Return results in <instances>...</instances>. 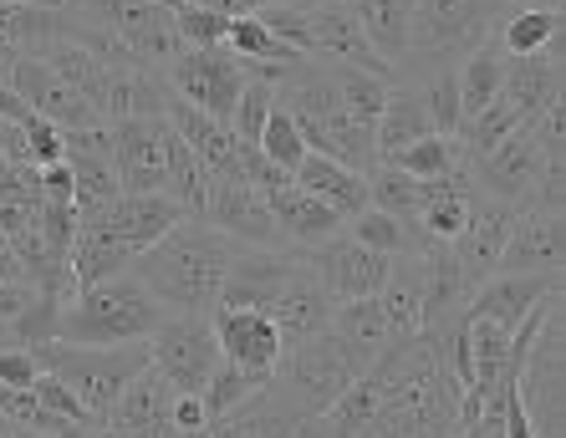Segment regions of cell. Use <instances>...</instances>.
<instances>
[{"label":"cell","instance_id":"46","mask_svg":"<svg viewBox=\"0 0 566 438\" xmlns=\"http://www.w3.org/2000/svg\"><path fill=\"white\" fill-rule=\"evenodd\" d=\"M31 393H36V398H41V408H46V413H56L62 424H77V428H87V424H93V418H87V408H82V403H77V393H72V387H66V383H56L52 372H41L36 383H31Z\"/></svg>","mask_w":566,"mask_h":438},{"label":"cell","instance_id":"53","mask_svg":"<svg viewBox=\"0 0 566 438\" xmlns=\"http://www.w3.org/2000/svg\"><path fill=\"white\" fill-rule=\"evenodd\" d=\"M31 118V107L15 97L11 82H0V122H27Z\"/></svg>","mask_w":566,"mask_h":438},{"label":"cell","instance_id":"34","mask_svg":"<svg viewBox=\"0 0 566 438\" xmlns=\"http://www.w3.org/2000/svg\"><path fill=\"white\" fill-rule=\"evenodd\" d=\"M41 62L56 72V77L72 87L77 97H87V103L103 113V93H107V77H113V67H107L103 56L93 52V46H82V41H52L46 52H41Z\"/></svg>","mask_w":566,"mask_h":438},{"label":"cell","instance_id":"47","mask_svg":"<svg viewBox=\"0 0 566 438\" xmlns=\"http://www.w3.org/2000/svg\"><path fill=\"white\" fill-rule=\"evenodd\" d=\"M526 128H531V138H536L541 159H546V163H566V107L562 103H552L546 113H536Z\"/></svg>","mask_w":566,"mask_h":438},{"label":"cell","instance_id":"15","mask_svg":"<svg viewBox=\"0 0 566 438\" xmlns=\"http://www.w3.org/2000/svg\"><path fill=\"white\" fill-rule=\"evenodd\" d=\"M62 159L72 169V210H77V220L103 214L123 194L118 169H113V148H107V128L62 133Z\"/></svg>","mask_w":566,"mask_h":438},{"label":"cell","instance_id":"52","mask_svg":"<svg viewBox=\"0 0 566 438\" xmlns=\"http://www.w3.org/2000/svg\"><path fill=\"white\" fill-rule=\"evenodd\" d=\"M41 194H46V204H72V169H66V159L41 169Z\"/></svg>","mask_w":566,"mask_h":438},{"label":"cell","instance_id":"26","mask_svg":"<svg viewBox=\"0 0 566 438\" xmlns=\"http://www.w3.org/2000/svg\"><path fill=\"white\" fill-rule=\"evenodd\" d=\"M353 11L357 31L368 36V46L378 52V62L388 72L409 56V31H413V6L419 0H343Z\"/></svg>","mask_w":566,"mask_h":438},{"label":"cell","instance_id":"23","mask_svg":"<svg viewBox=\"0 0 566 438\" xmlns=\"http://www.w3.org/2000/svg\"><path fill=\"white\" fill-rule=\"evenodd\" d=\"M265 210H271V220H276L281 245L296 250V255L327 245L332 235H343V220H337L322 200H312L306 189H296V179L281 184V189H271V194H265Z\"/></svg>","mask_w":566,"mask_h":438},{"label":"cell","instance_id":"48","mask_svg":"<svg viewBox=\"0 0 566 438\" xmlns=\"http://www.w3.org/2000/svg\"><path fill=\"white\" fill-rule=\"evenodd\" d=\"M27 148H31V169H52V163H62V128H52L46 118H36L31 113L27 122Z\"/></svg>","mask_w":566,"mask_h":438},{"label":"cell","instance_id":"19","mask_svg":"<svg viewBox=\"0 0 566 438\" xmlns=\"http://www.w3.org/2000/svg\"><path fill=\"white\" fill-rule=\"evenodd\" d=\"M562 82H566V36H556L536 56H505L501 97L521 113V122H531L536 113L562 103Z\"/></svg>","mask_w":566,"mask_h":438},{"label":"cell","instance_id":"43","mask_svg":"<svg viewBox=\"0 0 566 438\" xmlns=\"http://www.w3.org/2000/svg\"><path fill=\"white\" fill-rule=\"evenodd\" d=\"M255 393H261V383H251L240 367H230V362H220L214 367V377L205 383V393H199V403H205V418H224V413H235L240 403H251Z\"/></svg>","mask_w":566,"mask_h":438},{"label":"cell","instance_id":"32","mask_svg":"<svg viewBox=\"0 0 566 438\" xmlns=\"http://www.w3.org/2000/svg\"><path fill=\"white\" fill-rule=\"evenodd\" d=\"M128 266H133V250L118 235H107L103 225H77V239H72V291L123 276Z\"/></svg>","mask_w":566,"mask_h":438},{"label":"cell","instance_id":"14","mask_svg":"<svg viewBox=\"0 0 566 438\" xmlns=\"http://www.w3.org/2000/svg\"><path fill=\"white\" fill-rule=\"evenodd\" d=\"M210 327H214V346H220V362H230V367H240L251 383H271V372H276L281 362V332L271 327V317L265 311H224V306H214L210 311Z\"/></svg>","mask_w":566,"mask_h":438},{"label":"cell","instance_id":"30","mask_svg":"<svg viewBox=\"0 0 566 438\" xmlns=\"http://www.w3.org/2000/svg\"><path fill=\"white\" fill-rule=\"evenodd\" d=\"M434 133V122L423 113L419 87H388V103H382L378 122H373V143H378V163L398 159L403 148H413L419 138Z\"/></svg>","mask_w":566,"mask_h":438},{"label":"cell","instance_id":"39","mask_svg":"<svg viewBox=\"0 0 566 438\" xmlns=\"http://www.w3.org/2000/svg\"><path fill=\"white\" fill-rule=\"evenodd\" d=\"M332 87H337V103L353 122L373 128L388 103V77H373V72H353V67H332Z\"/></svg>","mask_w":566,"mask_h":438},{"label":"cell","instance_id":"17","mask_svg":"<svg viewBox=\"0 0 566 438\" xmlns=\"http://www.w3.org/2000/svg\"><path fill=\"white\" fill-rule=\"evenodd\" d=\"M11 87L15 97L36 113V118H46L52 128H62V133H82V128H103V113H97L87 97H77L72 87H66L62 77H56L41 56H21L11 72Z\"/></svg>","mask_w":566,"mask_h":438},{"label":"cell","instance_id":"10","mask_svg":"<svg viewBox=\"0 0 566 438\" xmlns=\"http://www.w3.org/2000/svg\"><path fill=\"white\" fill-rule=\"evenodd\" d=\"M306 266H312L316 286L332 296V306L343 301H368V296L382 291V280H388V270H394V260L378 250H368V245H357L353 235H332L327 245H316V250L302 255Z\"/></svg>","mask_w":566,"mask_h":438},{"label":"cell","instance_id":"12","mask_svg":"<svg viewBox=\"0 0 566 438\" xmlns=\"http://www.w3.org/2000/svg\"><path fill=\"white\" fill-rule=\"evenodd\" d=\"M199 220L210 229H220L230 245H245V250H286L276 235V220L265 210V194L245 184L240 173L210 179V204H205Z\"/></svg>","mask_w":566,"mask_h":438},{"label":"cell","instance_id":"45","mask_svg":"<svg viewBox=\"0 0 566 438\" xmlns=\"http://www.w3.org/2000/svg\"><path fill=\"white\" fill-rule=\"evenodd\" d=\"M174 31H179V41H185V52H220L224 36H230V15L199 11V6H185V0H179Z\"/></svg>","mask_w":566,"mask_h":438},{"label":"cell","instance_id":"1","mask_svg":"<svg viewBox=\"0 0 566 438\" xmlns=\"http://www.w3.org/2000/svg\"><path fill=\"white\" fill-rule=\"evenodd\" d=\"M235 250L240 245H230L205 220H179L158 245L133 255L128 270L164 306V317H210L214 306H220V286H224V270H230Z\"/></svg>","mask_w":566,"mask_h":438},{"label":"cell","instance_id":"44","mask_svg":"<svg viewBox=\"0 0 566 438\" xmlns=\"http://www.w3.org/2000/svg\"><path fill=\"white\" fill-rule=\"evenodd\" d=\"M255 148H261L265 159L276 163V169H286V173H296V163L306 159V143H302V133H296V122H291V113L286 107H271V118H265V128H261V138H255Z\"/></svg>","mask_w":566,"mask_h":438},{"label":"cell","instance_id":"9","mask_svg":"<svg viewBox=\"0 0 566 438\" xmlns=\"http://www.w3.org/2000/svg\"><path fill=\"white\" fill-rule=\"evenodd\" d=\"M164 82H169V93L179 97V103L230 122L235 97H240V87H245V62H235L224 46L220 52H179L169 67H164Z\"/></svg>","mask_w":566,"mask_h":438},{"label":"cell","instance_id":"5","mask_svg":"<svg viewBox=\"0 0 566 438\" xmlns=\"http://www.w3.org/2000/svg\"><path fill=\"white\" fill-rule=\"evenodd\" d=\"M353 383H357L353 357L343 352L337 336L322 332V336H312V342L281 352L276 372H271V383H265V398L276 403L281 413H291V418H322Z\"/></svg>","mask_w":566,"mask_h":438},{"label":"cell","instance_id":"16","mask_svg":"<svg viewBox=\"0 0 566 438\" xmlns=\"http://www.w3.org/2000/svg\"><path fill=\"white\" fill-rule=\"evenodd\" d=\"M296 270H302L296 250H245L240 245L230 270H224L220 306L224 311H265L296 280Z\"/></svg>","mask_w":566,"mask_h":438},{"label":"cell","instance_id":"54","mask_svg":"<svg viewBox=\"0 0 566 438\" xmlns=\"http://www.w3.org/2000/svg\"><path fill=\"white\" fill-rule=\"evenodd\" d=\"M11 280H27V276H21V260H15L11 239L0 235V286H11Z\"/></svg>","mask_w":566,"mask_h":438},{"label":"cell","instance_id":"22","mask_svg":"<svg viewBox=\"0 0 566 438\" xmlns=\"http://www.w3.org/2000/svg\"><path fill=\"white\" fill-rule=\"evenodd\" d=\"M556 291H562V276H490L485 286H474L464 317L490 321V327H501V332L511 336L515 327L526 321L531 306H541Z\"/></svg>","mask_w":566,"mask_h":438},{"label":"cell","instance_id":"13","mask_svg":"<svg viewBox=\"0 0 566 438\" xmlns=\"http://www.w3.org/2000/svg\"><path fill=\"white\" fill-rule=\"evenodd\" d=\"M464 169H470L474 189H480L485 200H501V204L526 210L531 194H536V184H541V173H546V159H541L531 128H515V133L505 138V143H495L490 153L464 159Z\"/></svg>","mask_w":566,"mask_h":438},{"label":"cell","instance_id":"38","mask_svg":"<svg viewBox=\"0 0 566 438\" xmlns=\"http://www.w3.org/2000/svg\"><path fill=\"white\" fill-rule=\"evenodd\" d=\"M419 200H423V184L409 179L403 169H394V163H378V169L368 173V204L373 210L413 225V220H419Z\"/></svg>","mask_w":566,"mask_h":438},{"label":"cell","instance_id":"7","mask_svg":"<svg viewBox=\"0 0 566 438\" xmlns=\"http://www.w3.org/2000/svg\"><path fill=\"white\" fill-rule=\"evenodd\" d=\"M515 403L526 413L536 438H566V346H562V306L541 321L531 336L521 372H515Z\"/></svg>","mask_w":566,"mask_h":438},{"label":"cell","instance_id":"27","mask_svg":"<svg viewBox=\"0 0 566 438\" xmlns=\"http://www.w3.org/2000/svg\"><path fill=\"white\" fill-rule=\"evenodd\" d=\"M332 336L343 342V352L353 357L357 377L373 367V362L388 352L394 342V332H388V317H382L378 296H368V301H343L337 311H332Z\"/></svg>","mask_w":566,"mask_h":438},{"label":"cell","instance_id":"33","mask_svg":"<svg viewBox=\"0 0 566 438\" xmlns=\"http://www.w3.org/2000/svg\"><path fill=\"white\" fill-rule=\"evenodd\" d=\"M454 77H460V118H474L480 107L495 103V97H501V82H505L501 36H485V41H480V46L464 56L460 67H454ZM460 128H464V122H460ZM454 138H460V133H454Z\"/></svg>","mask_w":566,"mask_h":438},{"label":"cell","instance_id":"20","mask_svg":"<svg viewBox=\"0 0 566 438\" xmlns=\"http://www.w3.org/2000/svg\"><path fill=\"white\" fill-rule=\"evenodd\" d=\"M515 225V204H501V200H474L470 210V225H464V235L449 245V255H454V266H460V276L470 280V286H485L490 276H495V266H501V250H505V235H511Z\"/></svg>","mask_w":566,"mask_h":438},{"label":"cell","instance_id":"2","mask_svg":"<svg viewBox=\"0 0 566 438\" xmlns=\"http://www.w3.org/2000/svg\"><path fill=\"white\" fill-rule=\"evenodd\" d=\"M505 15H511L505 0H419L413 6L409 56L394 67L388 87H398V82L419 87L434 72H454L480 41L501 31Z\"/></svg>","mask_w":566,"mask_h":438},{"label":"cell","instance_id":"35","mask_svg":"<svg viewBox=\"0 0 566 438\" xmlns=\"http://www.w3.org/2000/svg\"><path fill=\"white\" fill-rule=\"evenodd\" d=\"M347 235L357 239V245H368V250L388 255V260H398V255H423L429 250V239L419 235V225H403V220H394V214L382 210H363L347 220Z\"/></svg>","mask_w":566,"mask_h":438},{"label":"cell","instance_id":"28","mask_svg":"<svg viewBox=\"0 0 566 438\" xmlns=\"http://www.w3.org/2000/svg\"><path fill=\"white\" fill-rule=\"evenodd\" d=\"M296 189H306L312 200H322L337 220H353V214H363L368 210V179L363 173H353V169H343V163H332V159H322V153H306L302 163H296Z\"/></svg>","mask_w":566,"mask_h":438},{"label":"cell","instance_id":"37","mask_svg":"<svg viewBox=\"0 0 566 438\" xmlns=\"http://www.w3.org/2000/svg\"><path fill=\"white\" fill-rule=\"evenodd\" d=\"M495 36H501L505 56H536V52H546L556 36H566L562 11H511Z\"/></svg>","mask_w":566,"mask_h":438},{"label":"cell","instance_id":"49","mask_svg":"<svg viewBox=\"0 0 566 438\" xmlns=\"http://www.w3.org/2000/svg\"><path fill=\"white\" fill-rule=\"evenodd\" d=\"M41 377L31 346H0V387H31Z\"/></svg>","mask_w":566,"mask_h":438},{"label":"cell","instance_id":"56","mask_svg":"<svg viewBox=\"0 0 566 438\" xmlns=\"http://www.w3.org/2000/svg\"><path fill=\"white\" fill-rule=\"evenodd\" d=\"M0 438H41V434H31V428H15V424H6V418H0Z\"/></svg>","mask_w":566,"mask_h":438},{"label":"cell","instance_id":"18","mask_svg":"<svg viewBox=\"0 0 566 438\" xmlns=\"http://www.w3.org/2000/svg\"><path fill=\"white\" fill-rule=\"evenodd\" d=\"M566 266V220L546 210H515L495 276H562Z\"/></svg>","mask_w":566,"mask_h":438},{"label":"cell","instance_id":"36","mask_svg":"<svg viewBox=\"0 0 566 438\" xmlns=\"http://www.w3.org/2000/svg\"><path fill=\"white\" fill-rule=\"evenodd\" d=\"M224 52L245 62V67H296L306 56H296L286 41H276L271 31L255 21V15H230V36H224Z\"/></svg>","mask_w":566,"mask_h":438},{"label":"cell","instance_id":"11","mask_svg":"<svg viewBox=\"0 0 566 438\" xmlns=\"http://www.w3.org/2000/svg\"><path fill=\"white\" fill-rule=\"evenodd\" d=\"M113 169H118L123 194H164V163H169V118H123L103 122Z\"/></svg>","mask_w":566,"mask_h":438},{"label":"cell","instance_id":"41","mask_svg":"<svg viewBox=\"0 0 566 438\" xmlns=\"http://www.w3.org/2000/svg\"><path fill=\"white\" fill-rule=\"evenodd\" d=\"M271 107H276V82L245 77V87H240V97H235V113H230V133H235V143H255V138H261Z\"/></svg>","mask_w":566,"mask_h":438},{"label":"cell","instance_id":"57","mask_svg":"<svg viewBox=\"0 0 566 438\" xmlns=\"http://www.w3.org/2000/svg\"><path fill=\"white\" fill-rule=\"evenodd\" d=\"M357 438H363V434H357Z\"/></svg>","mask_w":566,"mask_h":438},{"label":"cell","instance_id":"42","mask_svg":"<svg viewBox=\"0 0 566 438\" xmlns=\"http://www.w3.org/2000/svg\"><path fill=\"white\" fill-rule=\"evenodd\" d=\"M419 97H423V113L434 122L439 138H454L460 133V77L454 72H434V77L419 82Z\"/></svg>","mask_w":566,"mask_h":438},{"label":"cell","instance_id":"4","mask_svg":"<svg viewBox=\"0 0 566 438\" xmlns=\"http://www.w3.org/2000/svg\"><path fill=\"white\" fill-rule=\"evenodd\" d=\"M41 372H52L56 383H66L77 393V403L87 408L93 424H103L118 393L148 367V342L133 346H66V342H41L31 346Z\"/></svg>","mask_w":566,"mask_h":438},{"label":"cell","instance_id":"50","mask_svg":"<svg viewBox=\"0 0 566 438\" xmlns=\"http://www.w3.org/2000/svg\"><path fill=\"white\" fill-rule=\"evenodd\" d=\"M505 398H511V387H505L501 398H490L480 408V418L460 428V438H505Z\"/></svg>","mask_w":566,"mask_h":438},{"label":"cell","instance_id":"25","mask_svg":"<svg viewBox=\"0 0 566 438\" xmlns=\"http://www.w3.org/2000/svg\"><path fill=\"white\" fill-rule=\"evenodd\" d=\"M164 118H169V128L179 133V143L205 163L210 179L235 173V133H230V122H220V118H210V113H199V107L179 103L174 93H169V103H164Z\"/></svg>","mask_w":566,"mask_h":438},{"label":"cell","instance_id":"6","mask_svg":"<svg viewBox=\"0 0 566 438\" xmlns=\"http://www.w3.org/2000/svg\"><path fill=\"white\" fill-rule=\"evenodd\" d=\"M460 383L444 367H434L419 383L398 387L378 403V413L368 418L363 438H460Z\"/></svg>","mask_w":566,"mask_h":438},{"label":"cell","instance_id":"8","mask_svg":"<svg viewBox=\"0 0 566 438\" xmlns=\"http://www.w3.org/2000/svg\"><path fill=\"white\" fill-rule=\"evenodd\" d=\"M148 367L185 398H199L205 383L220 367V346H214L210 317H164L158 332L148 336Z\"/></svg>","mask_w":566,"mask_h":438},{"label":"cell","instance_id":"21","mask_svg":"<svg viewBox=\"0 0 566 438\" xmlns=\"http://www.w3.org/2000/svg\"><path fill=\"white\" fill-rule=\"evenodd\" d=\"M179 220H189V214L179 210L169 194H118V200L107 204L103 214L77 220V225H103L107 235H118L123 245L138 255V250H148V245H158V239L169 235Z\"/></svg>","mask_w":566,"mask_h":438},{"label":"cell","instance_id":"40","mask_svg":"<svg viewBox=\"0 0 566 438\" xmlns=\"http://www.w3.org/2000/svg\"><path fill=\"white\" fill-rule=\"evenodd\" d=\"M394 169H403L409 179H419V184H429V179H444L449 169H460L464 163V153H460V143L454 138H439V133H429V138H419L413 148H403L398 159H388Z\"/></svg>","mask_w":566,"mask_h":438},{"label":"cell","instance_id":"3","mask_svg":"<svg viewBox=\"0 0 566 438\" xmlns=\"http://www.w3.org/2000/svg\"><path fill=\"white\" fill-rule=\"evenodd\" d=\"M164 321V306L144 291V280L123 270L113 280L82 286L56 311V342L66 346H133L148 342Z\"/></svg>","mask_w":566,"mask_h":438},{"label":"cell","instance_id":"51","mask_svg":"<svg viewBox=\"0 0 566 438\" xmlns=\"http://www.w3.org/2000/svg\"><path fill=\"white\" fill-rule=\"evenodd\" d=\"M169 424H174V434H205L210 428V418H205V403L199 398H174V408H169Z\"/></svg>","mask_w":566,"mask_h":438},{"label":"cell","instance_id":"55","mask_svg":"<svg viewBox=\"0 0 566 438\" xmlns=\"http://www.w3.org/2000/svg\"><path fill=\"white\" fill-rule=\"evenodd\" d=\"M511 11H562V0H505Z\"/></svg>","mask_w":566,"mask_h":438},{"label":"cell","instance_id":"29","mask_svg":"<svg viewBox=\"0 0 566 438\" xmlns=\"http://www.w3.org/2000/svg\"><path fill=\"white\" fill-rule=\"evenodd\" d=\"M378 306L388 317L394 342H409L423 332V255H398L378 291Z\"/></svg>","mask_w":566,"mask_h":438},{"label":"cell","instance_id":"24","mask_svg":"<svg viewBox=\"0 0 566 438\" xmlns=\"http://www.w3.org/2000/svg\"><path fill=\"white\" fill-rule=\"evenodd\" d=\"M332 311H337V306H332V296L316 286V276H312L306 260H302V270H296V280H291L286 291L265 306L271 327L281 332V346H302V342H312V336L332 332Z\"/></svg>","mask_w":566,"mask_h":438},{"label":"cell","instance_id":"31","mask_svg":"<svg viewBox=\"0 0 566 438\" xmlns=\"http://www.w3.org/2000/svg\"><path fill=\"white\" fill-rule=\"evenodd\" d=\"M46 194H41V169L31 163H0V235L15 239L41 225Z\"/></svg>","mask_w":566,"mask_h":438}]
</instances>
